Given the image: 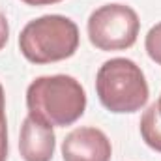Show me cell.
<instances>
[{"label": "cell", "mask_w": 161, "mask_h": 161, "mask_svg": "<svg viewBox=\"0 0 161 161\" xmlns=\"http://www.w3.org/2000/svg\"><path fill=\"white\" fill-rule=\"evenodd\" d=\"M8 159V118H6V94L0 82V161Z\"/></svg>", "instance_id": "9"}, {"label": "cell", "mask_w": 161, "mask_h": 161, "mask_svg": "<svg viewBox=\"0 0 161 161\" xmlns=\"http://www.w3.org/2000/svg\"><path fill=\"white\" fill-rule=\"evenodd\" d=\"M8 40H9V25H8L6 15L0 11V51L6 47Z\"/></svg>", "instance_id": "10"}, {"label": "cell", "mask_w": 161, "mask_h": 161, "mask_svg": "<svg viewBox=\"0 0 161 161\" xmlns=\"http://www.w3.org/2000/svg\"><path fill=\"white\" fill-rule=\"evenodd\" d=\"M141 30L137 11L127 4H105L94 9L86 23L90 43L99 51H124L135 45Z\"/></svg>", "instance_id": "4"}, {"label": "cell", "mask_w": 161, "mask_h": 161, "mask_svg": "<svg viewBox=\"0 0 161 161\" xmlns=\"http://www.w3.org/2000/svg\"><path fill=\"white\" fill-rule=\"evenodd\" d=\"M144 49H146L150 60L161 66V23H158L156 26H152L148 30V34L144 38Z\"/></svg>", "instance_id": "8"}, {"label": "cell", "mask_w": 161, "mask_h": 161, "mask_svg": "<svg viewBox=\"0 0 161 161\" xmlns=\"http://www.w3.org/2000/svg\"><path fill=\"white\" fill-rule=\"evenodd\" d=\"M28 114L53 127H66L86 111V92L71 75H43L26 88Z\"/></svg>", "instance_id": "1"}, {"label": "cell", "mask_w": 161, "mask_h": 161, "mask_svg": "<svg viewBox=\"0 0 161 161\" xmlns=\"http://www.w3.org/2000/svg\"><path fill=\"white\" fill-rule=\"evenodd\" d=\"M64 161H111L113 146L109 137L97 127H75L62 141Z\"/></svg>", "instance_id": "5"}, {"label": "cell", "mask_w": 161, "mask_h": 161, "mask_svg": "<svg viewBox=\"0 0 161 161\" xmlns=\"http://www.w3.org/2000/svg\"><path fill=\"white\" fill-rule=\"evenodd\" d=\"M56 148V137L53 125L26 116L19 133V152L23 161H51Z\"/></svg>", "instance_id": "6"}, {"label": "cell", "mask_w": 161, "mask_h": 161, "mask_svg": "<svg viewBox=\"0 0 161 161\" xmlns=\"http://www.w3.org/2000/svg\"><path fill=\"white\" fill-rule=\"evenodd\" d=\"M141 137L146 146L161 154V94L141 116Z\"/></svg>", "instance_id": "7"}, {"label": "cell", "mask_w": 161, "mask_h": 161, "mask_svg": "<svg viewBox=\"0 0 161 161\" xmlns=\"http://www.w3.org/2000/svg\"><path fill=\"white\" fill-rule=\"evenodd\" d=\"M79 26L66 15H41L25 25L19 51L32 64H53L71 58L79 49Z\"/></svg>", "instance_id": "2"}, {"label": "cell", "mask_w": 161, "mask_h": 161, "mask_svg": "<svg viewBox=\"0 0 161 161\" xmlns=\"http://www.w3.org/2000/svg\"><path fill=\"white\" fill-rule=\"evenodd\" d=\"M21 2H25L26 6H53V4H58V2H62V0H21Z\"/></svg>", "instance_id": "11"}, {"label": "cell", "mask_w": 161, "mask_h": 161, "mask_svg": "<svg viewBox=\"0 0 161 161\" xmlns=\"http://www.w3.org/2000/svg\"><path fill=\"white\" fill-rule=\"evenodd\" d=\"M96 92L101 105L114 114L137 113L150 97V88L141 66L120 56L101 64L96 75Z\"/></svg>", "instance_id": "3"}]
</instances>
